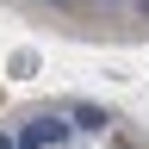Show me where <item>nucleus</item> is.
<instances>
[{
  "instance_id": "nucleus-1",
  "label": "nucleus",
  "mask_w": 149,
  "mask_h": 149,
  "mask_svg": "<svg viewBox=\"0 0 149 149\" xmlns=\"http://www.w3.org/2000/svg\"><path fill=\"white\" fill-rule=\"evenodd\" d=\"M68 130H74L68 118H31V130L19 137V149H44V143H62Z\"/></svg>"
},
{
  "instance_id": "nucleus-2",
  "label": "nucleus",
  "mask_w": 149,
  "mask_h": 149,
  "mask_svg": "<svg viewBox=\"0 0 149 149\" xmlns=\"http://www.w3.org/2000/svg\"><path fill=\"white\" fill-rule=\"evenodd\" d=\"M74 130H106V112H93V106H74Z\"/></svg>"
},
{
  "instance_id": "nucleus-3",
  "label": "nucleus",
  "mask_w": 149,
  "mask_h": 149,
  "mask_svg": "<svg viewBox=\"0 0 149 149\" xmlns=\"http://www.w3.org/2000/svg\"><path fill=\"white\" fill-rule=\"evenodd\" d=\"M100 6H124V0H100Z\"/></svg>"
},
{
  "instance_id": "nucleus-4",
  "label": "nucleus",
  "mask_w": 149,
  "mask_h": 149,
  "mask_svg": "<svg viewBox=\"0 0 149 149\" xmlns=\"http://www.w3.org/2000/svg\"><path fill=\"white\" fill-rule=\"evenodd\" d=\"M0 149H19V143H6V137H0Z\"/></svg>"
},
{
  "instance_id": "nucleus-5",
  "label": "nucleus",
  "mask_w": 149,
  "mask_h": 149,
  "mask_svg": "<svg viewBox=\"0 0 149 149\" xmlns=\"http://www.w3.org/2000/svg\"><path fill=\"white\" fill-rule=\"evenodd\" d=\"M56 6H68V0H56Z\"/></svg>"
}]
</instances>
